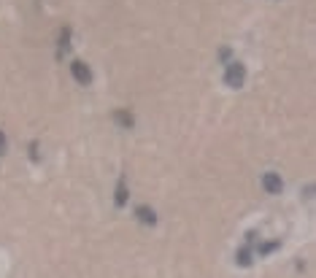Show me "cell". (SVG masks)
<instances>
[{"label": "cell", "mask_w": 316, "mask_h": 278, "mask_svg": "<svg viewBox=\"0 0 316 278\" xmlns=\"http://www.w3.org/2000/svg\"><path fill=\"white\" fill-rule=\"evenodd\" d=\"M246 81V68L243 62H230L227 68H224V84H227L230 89H240Z\"/></svg>", "instance_id": "cell-1"}, {"label": "cell", "mask_w": 316, "mask_h": 278, "mask_svg": "<svg viewBox=\"0 0 316 278\" xmlns=\"http://www.w3.org/2000/svg\"><path fill=\"white\" fill-rule=\"evenodd\" d=\"M70 73H73V79H76L81 87H87V84L92 81V70H89V65L81 62V60H73V62H70Z\"/></svg>", "instance_id": "cell-2"}, {"label": "cell", "mask_w": 316, "mask_h": 278, "mask_svg": "<svg viewBox=\"0 0 316 278\" xmlns=\"http://www.w3.org/2000/svg\"><path fill=\"white\" fill-rule=\"evenodd\" d=\"M262 186L270 192V195H281V189H284V181H281V176H278V173L268 170V173L262 176Z\"/></svg>", "instance_id": "cell-3"}, {"label": "cell", "mask_w": 316, "mask_h": 278, "mask_svg": "<svg viewBox=\"0 0 316 278\" xmlns=\"http://www.w3.org/2000/svg\"><path fill=\"white\" fill-rule=\"evenodd\" d=\"M135 216H138V219L143 221V224H149V227L157 224V214H154V211L149 208V205H138V208H135Z\"/></svg>", "instance_id": "cell-4"}, {"label": "cell", "mask_w": 316, "mask_h": 278, "mask_svg": "<svg viewBox=\"0 0 316 278\" xmlns=\"http://www.w3.org/2000/svg\"><path fill=\"white\" fill-rule=\"evenodd\" d=\"M127 197H130L127 179H124V176H119V181H117V205H119V208H124V205H127Z\"/></svg>", "instance_id": "cell-5"}, {"label": "cell", "mask_w": 316, "mask_h": 278, "mask_svg": "<svg viewBox=\"0 0 316 278\" xmlns=\"http://www.w3.org/2000/svg\"><path fill=\"white\" fill-rule=\"evenodd\" d=\"M114 119H117V122L122 124V127H127V130L135 124L133 114H130V111H124V108H117V111H114Z\"/></svg>", "instance_id": "cell-6"}, {"label": "cell", "mask_w": 316, "mask_h": 278, "mask_svg": "<svg viewBox=\"0 0 316 278\" xmlns=\"http://www.w3.org/2000/svg\"><path fill=\"white\" fill-rule=\"evenodd\" d=\"M235 259H238L240 267H249L252 265V249L249 246H243V249H238V254H235Z\"/></svg>", "instance_id": "cell-7"}, {"label": "cell", "mask_w": 316, "mask_h": 278, "mask_svg": "<svg viewBox=\"0 0 316 278\" xmlns=\"http://www.w3.org/2000/svg\"><path fill=\"white\" fill-rule=\"evenodd\" d=\"M70 49V27H62L59 30V54Z\"/></svg>", "instance_id": "cell-8"}, {"label": "cell", "mask_w": 316, "mask_h": 278, "mask_svg": "<svg viewBox=\"0 0 316 278\" xmlns=\"http://www.w3.org/2000/svg\"><path fill=\"white\" fill-rule=\"evenodd\" d=\"M276 249H281V240H268V243H259V246H257L259 257L270 254V251H276Z\"/></svg>", "instance_id": "cell-9"}, {"label": "cell", "mask_w": 316, "mask_h": 278, "mask_svg": "<svg viewBox=\"0 0 316 278\" xmlns=\"http://www.w3.org/2000/svg\"><path fill=\"white\" fill-rule=\"evenodd\" d=\"M30 154H33V159H38V143H35V140L30 143Z\"/></svg>", "instance_id": "cell-10"}, {"label": "cell", "mask_w": 316, "mask_h": 278, "mask_svg": "<svg viewBox=\"0 0 316 278\" xmlns=\"http://www.w3.org/2000/svg\"><path fill=\"white\" fill-rule=\"evenodd\" d=\"M0 154H6V135L0 133Z\"/></svg>", "instance_id": "cell-11"}]
</instances>
